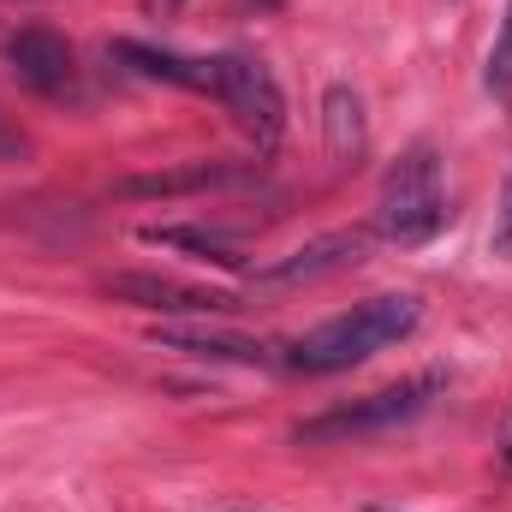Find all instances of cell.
Returning a JSON list of instances; mask_svg holds the SVG:
<instances>
[{"mask_svg":"<svg viewBox=\"0 0 512 512\" xmlns=\"http://www.w3.org/2000/svg\"><path fill=\"white\" fill-rule=\"evenodd\" d=\"M417 316H423V310H417V298H411V292L364 298V304H352V310L328 316L322 328H310L304 340H292L286 364H292V370H304V376H340V370H352V364H364V358L387 352L393 340H405V334L417 328Z\"/></svg>","mask_w":512,"mask_h":512,"instance_id":"obj_1","label":"cell"},{"mask_svg":"<svg viewBox=\"0 0 512 512\" xmlns=\"http://www.w3.org/2000/svg\"><path fill=\"white\" fill-rule=\"evenodd\" d=\"M376 239L382 245H423L447 227V191H441V161L429 143L405 149L382 179V197H376Z\"/></svg>","mask_w":512,"mask_h":512,"instance_id":"obj_2","label":"cell"},{"mask_svg":"<svg viewBox=\"0 0 512 512\" xmlns=\"http://www.w3.org/2000/svg\"><path fill=\"white\" fill-rule=\"evenodd\" d=\"M441 387H447V376H435V370H429V376H405V382L376 387V393H364V399H352V405H334V411L298 423L292 441H298V447H340V441H358V435L399 429V423L423 417Z\"/></svg>","mask_w":512,"mask_h":512,"instance_id":"obj_3","label":"cell"},{"mask_svg":"<svg viewBox=\"0 0 512 512\" xmlns=\"http://www.w3.org/2000/svg\"><path fill=\"white\" fill-rule=\"evenodd\" d=\"M215 102L233 114V126L245 131L256 149L280 143V131H286V96H280V84H274V72L262 60L221 54L215 60Z\"/></svg>","mask_w":512,"mask_h":512,"instance_id":"obj_4","label":"cell"},{"mask_svg":"<svg viewBox=\"0 0 512 512\" xmlns=\"http://www.w3.org/2000/svg\"><path fill=\"white\" fill-rule=\"evenodd\" d=\"M376 245V227H340V233H322L310 245H298L292 256L256 268V286H310V280H328V274H346L358 268Z\"/></svg>","mask_w":512,"mask_h":512,"instance_id":"obj_5","label":"cell"},{"mask_svg":"<svg viewBox=\"0 0 512 512\" xmlns=\"http://www.w3.org/2000/svg\"><path fill=\"white\" fill-rule=\"evenodd\" d=\"M6 66H12V78H18L24 90H36V96H66V90L78 84V54H72V42H66L60 30H48V24L12 30V36H6Z\"/></svg>","mask_w":512,"mask_h":512,"instance_id":"obj_6","label":"cell"},{"mask_svg":"<svg viewBox=\"0 0 512 512\" xmlns=\"http://www.w3.org/2000/svg\"><path fill=\"white\" fill-rule=\"evenodd\" d=\"M102 292L120 304H137V310H155V316H227V310H239V298H227L215 286H185L167 274H108Z\"/></svg>","mask_w":512,"mask_h":512,"instance_id":"obj_7","label":"cell"},{"mask_svg":"<svg viewBox=\"0 0 512 512\" xmlns=\"http://www.w3.org/2000/svg\"><path fill=\"white\" fill-rule=\"evenodd\" d=\"M256 167L245 161H179V167H155V173H131L114 185V197L131 203H155V197H197V191H221V185H239L251 179Z\"/></svg>","mask_w":512,"mask_h":512,"instance_id":"obj_8","label":"cell"},{"mask_svg":"<svg viewBox=\"0 0 512 512\" xmlns=\"http://www.w3.org/2000/svg\"><path fill=\"white\" fill-rule=\"evenodd\" d=\"M108 54L120 66H131L137 78H155V84H173V90H191V96H215V60H191V54H173V48H155V42H131V36H120Z\"/></svg>","mask_w":512,"mask_h":512,"instance_id":"obj_9","label":"cell"},{"mask_svg":"<svg viewBox=\"0 0 512 512\" xmlns=\"http://www.w3.org/2000/svg\"><path fill=\"white\" fill-rule=\"evenodd\" d=\"M155 340L167 352H191V358H221V364H268V346L245 334H209V328H155Z\"/></svg>","mask_w":512,"mask_h":512,"instance_id":"obj_10","label":"cell"},{"mask_svg":"<svg viewBox=\"0 0 512 512\" xmlns=\"http://www.w3.org/2000/svg\"><path fill=\"white\" fill-rule=\"evenodd\" d=\"M322 137H328L334 161H358L364 155V102H358L352 84H334L322 96Z\"/></svg>","mask_w":512,"mask_h":512,"instance_id":"obj_11","label":"cell"},{"mask_svg":"<svg viewBox=\"0 0 512 512\" xmlns=\"http://www.w3.org/2000/svg\"><path fill=\"white\" fill-rule=\"evenodd\" d=\"M143 245H167V251H197L203 262H221V268H239V251L227 233H209V227H143L137 233Z\"/></svg>","mask_w":512,"mask_h":512,"instance_id":"obj_12","label":"cell"},{"mask_svg":"<svg viewBox=\"0 0 512 512\" xmlns=\"http://www.w3.org/2000/svg\"><path fill=\"white\" fill-rule=\"evenodd\" d=\"M483 84H489L495 102H512V0H507V12H501V36H495V48H489Z\"/></svg>","mask_w":512,"mask_h":512,"instance_id":"obj_13","label":"cell"},{"mask_svg":"<svg viewBox=\"0 0 512 512\" xmlns=\"http://www.w3.org/2000/svg\"><path fill=\"white\" fill-rule=\"evenodd\" d=\"M489 245H495V256L512 251V173H507V191H501V215H495V233H489Z\"/></svg>","mask_w":512,"mask_h":512,"instance_id":"obj_14","label":"cell"},{"mask_svg":"<svg viewBox=\"0 0 512 512\" xmlns=\"http://www.w3.org/2000/svg\"><path fill=\"white\" fill-rule=\"evenodd\" d=\"M12 155H24V131L0 114V161H12Z\"/></svg>","mask_w":512,"mask_h":512,"instance_id":"obj_15","label":"cell"},{"mask_svg":"<svg viewBox=\"0 0 512 512\" xmlns=\"http://www.w3.org/2000/svg\"><path fill=\"white\" fill-rule=\"evenodd\" d=\"M501 459L512 465V411H507V423H501Z\"/></svg>","mask_w":512,"mask_h":512,"instance_id":"obj_16","label":"cell"},{"mask_svg":"<svg viewBox=\"0 0 512 512\" xmlns=\"http://www.w3.org/2000/svg\"><path fill=\"white\" fill-rule=\"evenodd\" d=\"M143 6H149V12H173L179 0H143Z\"/></svg>","mask_w":512,"mask_h":512,"instance_id":"obj_17","label":"cell"},{"mask_svg":"<svg viewBox=\"0 0 512 512\" xmlns=\"http://www.w3.org/2000/svg\"><path fill=\"white\" fill-rule=\"evenodd\" d=\"M376 512H382V507H376Z\"/></svg>","mask_w":512,"mask_h":512,"instance_id":"obj_18","label":"cell"}]
</instances>
